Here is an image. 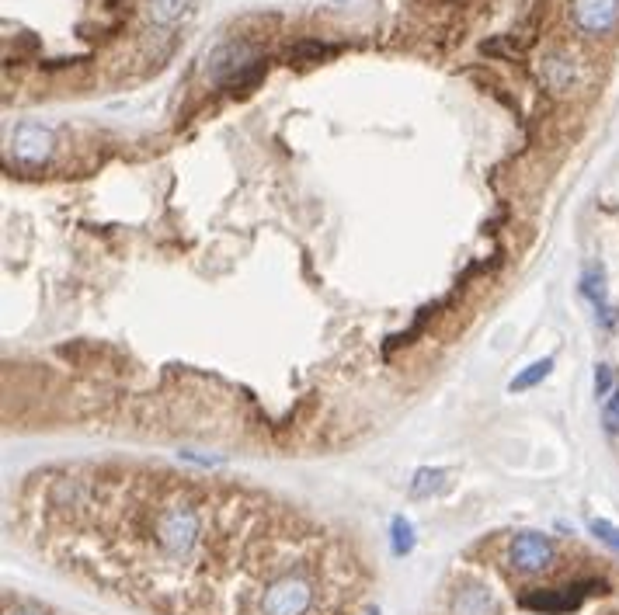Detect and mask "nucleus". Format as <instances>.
Listing matches in <instances>:
<instances>
[{
    "mask_svg": "<svg viewBox=\"0 0 619 615\" xmlns=\"http://www.w3.org/2000/svg\"><path fill=\"white\" fill-rule=\"evenodd\" d=\"M46 146H49L46 129H35V126L18 129V153L25 160H42V157H46Z\"/></svg>",
    "mask_w": 619,
    "mask_h": 615,
    "instance_id": "423d86ee",
    "label": "nucleus"
},
{
    "mask_svg": "<svg viewBox=\"0 0 619 615\" xmlns=\"http://www.w3.org/2000/svg\"><path fill=\"white\" fill-rule=\"evenodd\" d=\"M588 529H592V536L599 539L602 546H609L613 553H619V525L606 522V518H595V522H588Z\"/></svg>",
    "mask_w": 619,
    "mask_h": 615,
    "instance_id": "1a4fd4ad",
    "label": "nucleus"
},
{
    "mask_svg": "<svg viewBox=\"0 0 619 615\" xmlns=\"http://www.w3.org/2000/svg\"><path fill=\"white\" fill-rule=\"evenodd\" d=\"M581 289H585L588 303H592L595 313H599L602 327H606V331H613V327H616V310H613V303H609V296H606V275H602L599 268H592V272L581 278Z\"/></svg>",
    "mask_w": 619,
    "mask_h": 615,
    "instance_id": "39448f33",
    "label": "nucleus"
},
{
    "mask_svg": "<svg viewBox=\"0 0 619 615\" xmlns=\"http://www.w3.org/2000/svg\"><path fill=\"white\" fill-rule=\"evenodd\" d=\"M4 615H42L39 609H28V605H18V609H7Z\"/></svg>",
    "mask_w": 619,
    "mask_h": 615,
    "instance_id": "4468645a",
    "label": "nucleus"
},
{
    "mask_svg": "<svg viewBox=\"0 0 619 615\" xmlns=\"http://www.w3.org/2000/svg\"><path fill=\"white\" fill-rule=\"evenodd\" d=\"M42 560L150 615H359L369 570L289 504L230 483L70 466L21 487Z\"/></svg>",
    "mask_w": 619,
    "mask_h": 615,
    "instance_id": "f257e3e1",
    "label": "nucleus"
},
{
    "mask_svg": "<svg viewBox=\"0 0 619 615\" xmlns=\"http://www.w3.org/2000/svg\"><path fill=\"white\" fill-rule=\"evenodd\" d=\"M320 56H324V46H320V42H296V46L289 49V60H293V63L320 60Z\"/></svg>",
    "mask_w": 619,
    "mask_h": 615,
    "instance_id": "9d476101",
    "label": "nucleus"
},
{
    "mask_svg": "<svg viewBox=\"0 0 619 615\" xmlns=\"http://www.w3.org/2000/svg\"><path fill=\"white\" fill-rule=\"evenodd\" d=\"M553 372V358H543V362H533L529 365L522 376H515L512 379V390H529V386H536V383H543L546 376Z\"/></svg>",
    "mask_w": 619,
    "mask_h": 615,
    "instance_id": "6e6552de",
    "label": "nucleus"
},
{
    "mask_svg": "<svg viewBox=\"0 0 619 615\" xmlns=\"http://www.w3.org/2000/svg\"><path fill=\"white\" fill-rule=\"evenodd\" d=\"M393 539H397V553H407V549H411L414 536H411V525H407L404 518H397V522H393Z\"/></svg>",
    "mask_w": 619,
    "mask_h": 615,
    "instance_id": "ddd939ff",
    "label": "nucleus"
},
{
    "mask_svg": "<svg viewBox=\"0 0 619 615\" xmlns=\"http://www.w3.org/2000/svg\"><path fill=\"white\" fill-rule=\"evenodd\" d=\"M543 84L553 94H571L574 84H578V63L567 53H550L543 60Z\"/></svg>",
    "mask_w": 619,
    "mask_h": 615,
    "instance_id": "20e7f679",
    "label": "nucleus"
},
{
    "mask_svg": "<svg viewBox=\"0 0 619 615\" xmlns=\"http://www.w3.org/2000/svg\"><path fill=\"white\" fill-rule=\"evenodd\" d=\"M188 4H192V0H147V14L157 25H174V21L188 11Z\"/></svg>",
    "mask_w": 619,
    "mask_h": 615,
    "instance_id": "0eeeda50",
    "label": "nucleus"
},
{
    "mask_svg": "<svg viewBox=\"0 0 619 615\" xmlns=\"http://www.w3.org/2000/svg\"><path fill=\"white\" fill-rule=\"evenodd\" d=\"M505 560L515 574L540 577L546 570H553V563H557V543H553L550 536H540V532H519V536H512V543H508Z\"/></svg>",
    "mask_w": 619,
    "mask_h": 615,
    "instance_id": "f03ea898",
    "label": "nucleus"
},
{
    "mask_svg": "<svg viewBox=\"0 0 619 615\" xmlns=\"http://www.w3.org/2000/svg\"><path fill=\"white\" fill-rule=\"evenodd\" d=\"M613 390H616V386H613V369L602 362L599 369H595V393H599L602 400H609V397H613Z\"/></svg>",
    "mask_w": 619,
    "mask_h": 615,
    "instance_id": "f8f14e48",
    "label": "nucleus"
},
{
    "mask_svg": "<svg viewBox=\"0 0 619 615\" xmlns=\"http://www.w3.org/2000/svg\"><path fill=\"white\" fill-rule=\"evenodd\" d=\"M602 424H606L609 435H619V383H616L613 397L606 400V410H602Z\"/></svg>",
    "mask_w": 619,
    "mask_h": 615,
    "instance_id": "9b49d317",
    "label": "nucleus"
},
{
    "mask_svg": "<svg viewBox=\"0 0 619 615\" xmlns=\"http://www.w3.org/2000/svg\"><path fill=\"white\" fill-rule=\"evenodd\" d=\"M571 21L585 35H609L619 28V0H571Z\"/></svg>",
    "mask_w": 619,
    "mask_h": 615,
    "instance_id": "7ed1b4c3",
    "label": "nucleus"
}]
</instances>
